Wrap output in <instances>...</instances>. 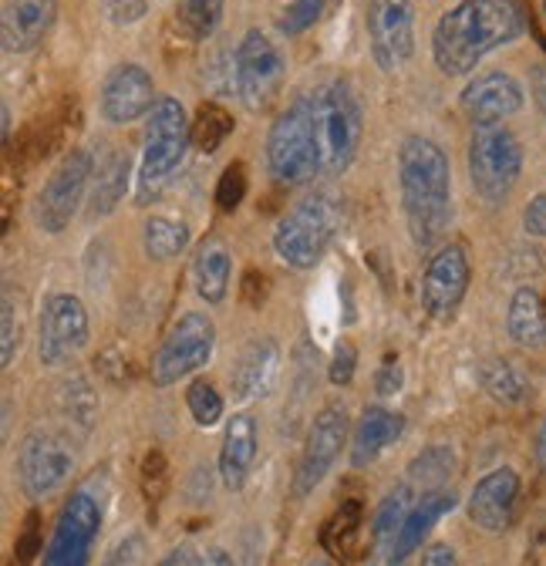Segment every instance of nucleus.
Here are the masks:
<instances>
[{"label": "nucleus", "mask_w": 546, "mask_h": 566, "mask_svg": "<svg viewBox=\"0 0 546 566\" xmlns=\"http://www.w3.org/2000/svg\"><path fill=\"white\" fill-rule=\"evenodd\" d=\"M526 31L519 0H462L432 31V57L442 75H469L486 54L513 44Z\"/></svg>", "instance_id": "nucleus-1"}, {"label": "nucleus", "mask_w": 546, "mask_h": 566, "mask_svg": "<svg viewBox=\"0 0 546 566\" xmlns=\"http://www.w3.org/2000/svg\"><path fill=\"white\" fill-rule=\"evenodd\" d=\"M398 189L408 237L432 250L452 223V166L435 138L408 135L398 149Z\"/></svg>", "instance_id": "nucleus-2"}, {"label": "nucleus", "mask_w": 546, "mask_h": 566, "mask_svg": "<svg viewBox=\"0 0 546 566\" xmlns=\"http://www.w3.org/2000/svg\"><path fill=\"white\" fill-rule=\"evenodd\" d=\"M311 128L321 156V176H340L358 156L365 135V112L355 88L340 78H330L304 92Z\"/></svg>", "instance_id": "nucleus-3"}, {"label": "nucleus", "mask_w": 546, "mask_h": 566, "mask_svg": "<svg viewBox=\"0 0 546 566\" xmlns=\"http://www.w3.org/2000/svg\"><path fill=\"white\" fill-rule=\"evenodd\" d=\"M189 138V118L182 105L169 95L156 98L149 122H146V146H143V166H139V199L159 196L162 186L172 179V172L182 166Z\"/></svg>", "instance_id": "nucleus-4"}, {"label": "nucleus", "mask_w": 546, "mask_h": 566, "mask_svg": "<svg viewBox=\"0 0 546 566\" xmlns=\"http://www.w3.org/2000/svg\"><path fill=\"white\" fill-rule=\"evenodd\" d=\"M523 172V146L506 125H475L469 138V179L483 202L510 199Z\"/></svg>", "instance_id": "nucleus-5"}, {"label": "nucleus", "mask_w": 546, "mask_h": 566, "mask_svg": "<svg viewBox=\"0 0 546 566\" xmlns=\"http://www.w3.org/2000/svg\"><path fill=\"white\" fill-rule=\"evenodd\" d=\"M337 233V199L327 192H314L301 199L273 233V250L294 270H311L327 253Z\"/></svg>", "instance_id": "nucleus-6"}, {"label": "nucleus", "mask_w": 546, "mask_h": 566, "mask_svg": "<svg viewBox=\"0 0 546 566\" xmlns=\"http://www.w3.org/2000/svg\"><path fill=\"white\" fill-rule=\"evenodd\" d=\"M266 169L284 186H304L321 176V156L311 128V112L304 95H297L287 112L270 125L266 135Z\"/></svg>", "instance_id": "nucleus-7"}, {"label": "nucleus", "mask_w": 546, "mask_h": 566, "mask_svg": "<svg viewBox=\"0 0 546 566\" xmlns=\"http://www.w3.org/2000/svg\"><path fill=\"white\" fill-rule=\"evenodd\" d=\"M213 347H217V324L210 321V314H202V311L182 314L166 334V340L159 344V350L153 354V365H149L153 385L169 388L189 378L213 358Z\"/></svg>", "instance_id": "nucleus-8"}, {"label": "nucleus", "mask_w": 546, "mask_h": 566, "mask_svg": "<svg viewBox=\"0 0 546 566\" xmlns=\"http://www.w3.org/2000/svg\"><path fill=\"white\" fill-rule=\"evenodd\" d=\"M92 176H95V156L88 149H72L57 163V169L48 176L34 202V220L44 233L54 237L75 220Z\"/></svg>", "instance_id": "nucleus-9"}, {"label": "nucleus", "mask_w": 546, "mask_h": 566, "mask_svg": "<svg viewBox=\"0 0 546 566\" xmlns=\"http://www.w3.org/2000/svg\"><path fill=\"white\" fill-rule=\"evenodd\" d=\"M287 61L281 48L273 44L263 31H246L233 54V82L237 95L250 112H260L273 102V95L284 85Z\"/></svg>", "instance_id": "nucleus-10"}, {"label": "nucleus", "mask_w": 546, "mask_h": 566, "mask_svg": "<svg viewBox=\"0 0 546 566\" xmlns=\"http://www.w3.org/2000/svg\"><path fill=\"white\" fill-rule=\"evenodd\" d=\"M72 472H75L72 439L54 429H34L24 436L18 449V479L28 500H44V495L61 489Z\"/></svg>", "instance_id": "nucleus-11"}, {"label": "nucleus", "mask_w": 546, "mask_h": 566, "mask_svg": "<svg viewBox=\"0 0 546 566\" xmlns=\"http://www.w3.org/2000/svg\"><path fill=\"white\" fill-rule=\"evenodd\" d=\"M98 533H102L98 500L88 489L72 492V500H67L57 513V523H54V533H51L41 566H88Z\"/></svg>", "instance_id": "nucleus-12"}, {"label": "nucleus", "mask_w": 546, "mask_h": 566, "mask_svg": "<svg viewBox=\"0 0 546 566\" xmlns=\"http://www.w3.org/2000/svg\"><path fill=\"white\" fill-rule=\"evenodd\" d=\"M88 311L75 294H51L41 311L38 358L44 368H61L88 344Z\"/></svg>", "instance_id": "nucleus-13"}, {"label": "nucleus", "mask_w": 546, "mask_h": 566, "mask_svg": "<svg viewBox=\"0 0 546 566\" xmlns=\"http://www.w3.org/2000/svg\"><path fill=\"white\" fill-rule=\"evenodd\" d=\"M345 442H348V408L330 401L314 415L311 429H307V446H304L301 465L294 472V495L297 500H307V495L327 479V472L334 469Z\"/></svg>", "instance_id": "nucleus-14"}, {"label": "nucleus", "mask_w": 546, "mask_h": 566, "mask_svg": "<svg viewBox=\"0 0 546 566\" xmlns=\"http://www.w3.org/2000/svg\"><path fill=\"white\" fill-rule=\"evenodd\" d=\"M368 41L381 71H401L416 54V11L412 0H368Z\"/></svg>", "instance_id": "nucleus-15"}, {"label": "nucleus", "mask_w": 546, "mask_h": 566, "mask_svg": "<svg viewBox=\"0 0 546 566\" xmlns=\"http://www.w3.org/2000/svg\"><path fill=\"white\" fill-rule=\"evenodd\" d=\"M469 291V260L465 250L449 243L435 256H429V266L422 273V311L432 321H452L459 304Z\"/></svg>", "instance_id": "nucleus-16"}, {"label": "nucleus", "mask_w": 546, "mask_h": 566, "mask_svg": "<svg viewBox=\"0 0 546 566\" xmlns=\"http://www.w3.org/2000/svg\"><path fill=\"white\" fill-rule=\"evenodd\" d=\"M156 105V82L143 64H118L102 85V115L112 125H128Z\"/></svg>", "instance_id": "nucleus-17"}, {"label": "nucleus", "mask_w": 546, "mask_h": 566, "mask_svg": "<svg viewBox=\"0 0 546 566\" xmlns=\"http://www.w3.org/2000/svg\"><path fill=\"white\" fill-rule=\"evenodd\" d=\"M519 500V475L510 465H500L486 472L480 482L472 485L469 495V520L483 533H506L513 523V510Z\"/></svg>", "instance_id": "nucleus-18"}, {"label": "nucleus", "mask_w": 546, "mask_h": 566, "mask_svg": "<svg viewBox=\"0 0 546 566\" xmlns=\"http://www.w3.org/2000/svg\"><path fill=\"white\" fill-rule=\"evenodd\" d=\"M519 108H523V88L506 71L475 75L462 92V112L472 118V125H503Z\"/></svg>", "instance_id": "nucleus-19"}, {"label": "nucleus", "mask_w": 546, "mask_h": 566, "mask_svg": "<svg viewBox=\"0 0 546 566\" xmlns=\"http://www.w3.org/2000/svg\"><path fill=\"white\" fill-rule=\"evenodd\" d=\"M281 375V347L273 337H253L233 365V395L240 401H256L273 391V381Z\"/></svg>", "instance_id": "nucleus-20"}, {"label": "nucleus", "mask_w": 546, "mask_h": 566, "mask_svg": "<svg viewBox=\"0 0 546 566\" xmlns=\"http://www.w3.org/2000/svg\"><path fill=\"white\" fill-rule=\"evenodd\" d=\"M54 18H57V0H8L4 21H0L4 51L11 54L34 51L51 34Z\"/></svg>", "instance_id": "nucleus-21"}, {"label": "nucleus", "mask_w": 546, "mask_h": 566, "mask_svg": "<svg viewBox=\"0 0 546 566\" xmlns=\"http://www.w3.org/2000/svg\"><path fill=\"white\" fill-rule=\"evenodd\" d=\"M455 492L452 489H435V492H426L419 503H412V510H408V516H405V523H401V530H398V536H395V543H391V549H388V563L391 566H401L408 556L412 553H419L422 549V539L432 533V526L442 520V516H449L452 510H455Z\"/></svg>", "instance_id": "nucleus-22"}, {"label": "nucleus", "mask_w": 546, "mask_h": 566, "mask_svg": "<svg viewBox=\"0 0 546 566\" xmlns=\"http://www.w3.org/2000/svg\"><path fill=\"white\" fill-rule=\"evenodd\" d=\"M256 452H260V432H256V421L240 411L227 421L223 429V449H220V479L227 489H243L250 472H253V462H256Z\"/></svg>", "instance_id": "nucleus-23"}, {"label": "nucleus", "mask_w": 546, "mask_h": 566, "mask_svg": "<svg viewBox=\"0 0 546 566\" xmlns=\"http://www.w3.org/2000/svg\"><path fill=\"white\" fill-rule=\"evenodd\" d=\"M401 432H405V418L398 411H388L381 405L365 408L358 429H355V439H351V465L355 469L371 465L388 446L398 442Z\"/></svg>", "instance_id": "nucleus-24"}, {"label": "nucleus", "mask_w": 546, "mask_h": 566, "mask_svg": "<svg viewBox=\"0 0 546 566\" xmlns=\"http://www.w3.org/2000/svg\"><path fill=\"white\" fill-rule=\"evenodd\" d=\"M230 250L220 240L202 243L192 263V280H196V294L207 301V304H223L230 294Z\"/></svg>", "instance_id": "nucleus-25"}, {"label": "nucleus", "mask_w": 546, "mask_h": 566, "mask_svg": "<svg viewBox=\"0 0 546 566\" xmlns=\"http://www.w3.org/2000/svg\"><path fill=\"white\" fill-rule=\"evenodd\" d=\"M128 189V156L125 153H108L95 176H92V199H88V220H105L118 209Z\"/></svg>", "instance_id": "nucleus-26"}, {"label": "nucleus", "mask_w": 546, "mask_h": 566, "mask_svg": "<svg viewBox=\"0 0 546 566\" xmlns=\"http://www.w3.org/2000/svg\"><path fill=\"white\" fill-rule=\"evenodd\" d=\"M506 331L513 337V344L519 347H543L546 344V304L533 287H519L510 301L506 311Z\"/></svg>", "instance_id": "nucleus-27"}, {"label": "nucleus", "mask_w": 546, "mask_h": 566, "mask_svg": "<svg viewBox=\"0 0 546 566\" xmlns=\"http://www.w3.org/2000/svg\"><path fill=\"white\" fill-rule=\"evenodd\" d=\"M57 405L64 421L85 439L95 429V418H98V395L92 391V385L82 375H72L57 385Z\"/></svg>", "instance_id": "nucleus-28"}, {"label": "nucleus", "mask_w": 546, "mask_h": 566, "mask_svg": "<svg viewBox=\"0 0 546 566\" xmlns=\"http://www.w3.org/2000/svg\"><path fill=\"white\" fill-rule=\"evenodd\" d=\"M480 381H483L486 395H490L493 401H500V405L516 408V405H523V401L529 398V378H526L513 361H506V358L486 361L483 371H480Z\"/></svg>", "instance_id": "nucleus-29"}, {"label": "nucleus", "mask_w": 546, "mask_h": 566, "mask_svg": "<svg viewBox=\"0 0 546 566\" xmlns=\"http://www.w3.org/2000/svg\"><path fill=\"white\" fill-rule=\"evenodd\" d=\"M230 132H233V115L217 102H202L189 122V138L202 156H213L230 138Z\"/></svg>", "instance_id": "nucleus-30"}, {"label": "nucleus", "mask_w": 546, "mask_h": 566, "mask_svg": "<svg viewBox=\"0 0 546 566\" xmlns=\"http://www.w3.org/2000/svg\"><path fill=\"white\" fill-rule=\"evenodd\" d=\"M455 475V452L449 446H429L412 462H408V482L422 492L445 489V482Z\"/></svg>", "instance_id": "nucleus-31"}, {"label": "nucleus", "mask_w": 546, "mask_h": 566, "mask_svg": "<svg viewBox=\"0 0 546 566\" xmlns=\"http://www.w3.org/2000/svg\"><path fill=\"white\" fill-rule=\"evenodd\" d=\"M143 247L149 260H172L189 247V227L182 220H169V217H153L143 230Z\"/></svg>", "instance_id": "nucleus-32"}, {"label": "nucleus", "mask_w": 546, "mask_h": 566, "mask_svg": "<svg viewBox=\"0 0 546 566\" xmlns=\"http://www.w3.org/2000/svg\"><path fill=\"white\" fill-rule=\"evenodd\" d=\"M223 4L227 0H179L176 21L189 41H207L223 21Z\"/></svg>", "instance_id": "nucleus-33"}, {"label": "nucleus", "mask_w": 546, "mask_h": 566, "mask_svg": "<svg viewBox=\"0 0 546 566\" xmlns=\"http://www.w3.org/2000/svg\"><path fill=\"white\" fill-rule=\"evenodd\" d=\"M408 510H412V489H408V485L395 489V492L388 495V500L378 506V516H375V539H378L381 546L391 549V543H395V536H398V530H401Z\"/></svg>", "instance_id": "nucleus-34"}, {"label": "nucleus", "mask_w": 546, "mask_h": 566, "mask_svg": "<svg viewBox=\"0 0 546 566\" xmlns=\"http://www.w3.org/2000/svg\"><path fill=\"white\" fill-rule=\"evenodd\" d=\"M186 408L192 415V421L199 429H213V424L223 418V398L210 381H192L186 391Z\"/></svg>", "instance_id": "nucleus-35"}, {"label": "nucleus", "mask_w": 546, "mask_h": 566, "mask_svg": "<svg viewBox=\"0 0 546 566\" xmlns=\"http://www.w3.org/2000/svg\"><path fill=\"white\" fill-rule=\"evenodd\" d=\"M21 347V317L14 307L11 291H4V307H0V368H11Z\"/></svg>", "instance_id": "nucleus-36"}, {"label": "nucleus", "mask_w": 546, "mask_h": 566, "mask_svg": "<svg viewBox=\"0 0 546 566\" xmlns=\"http://www.w3.org/2000/svg\"><path fill=\"white\" fill-rule=\"evenodd\" d=\"M139 485H143V495L149 506H159L162 495H166V485H169V465H166V455L159 449H153L146 459H143V472H139Z\"/></svg>", "instance_id": "nucleus-37"}, {"label": "nucleus", "mask_w": 546, "mask_h": 566, "mask_svg": "<svg viewBox=\"0 0 546 566\" xmlns=\"http://www.w3.org/2000/svg\"><path fill=\"white\" fill-rule=\"evenodd\" d=\"M358 526H361V503L358 500H348V503H340L330 530H327V543L334 539V546L345 553L351 546V539L358 536Z\"/></svg>", "instance_id": "nucleus-38"}, {"label": "nucleus", "mask_w": 546, "mask_h": 566, "mask_svg": "<svg viewBox=\"0 0 546 566\" xmlns=\"http://www.w3.org/2000/svg\"><path fill=\"white\" fill-rule=\"evenodd\" d=\"M246 196V166L243 163H230L217 182V206L223 212H233Z\"/></svg>", "instance_id": "nucleus-39"}, {"label": "nucleus", "mask_w": 546, "mask_h": 566, "mask_svg": "<svg viewBox=\"0 0 546 566\" xmlns=\"http://www.w3.org/2000/svg\"><path fill=\"white\" fill-rule=\"evenodd\" d=\"M324 14V0H294V4L281 14L277 28L284 34H304L307 28H314V21Z\"/></svg>", "instance_id": "nucleus-40"}, {"label": "nucleus", "mask_w": 546, "mask_h": 566, "mask_svg": "<svg viewBox=\"0 0 546 566\" xmlns=\"http://www.w3.org/2000/svg\"><path fill=\"white\" fill-rule=\"evenodd\" d=\"M355 368H358V350H355V344H351V340H337V347H334V358H330V368H327V378H330V385H334V388H345V385H351V378H355Z\"/></svg>", "instance_id": "nucleus-41"}, {"label": "nucleus", "mask_w": 546, "mask_h": 566, "mask_svg": "<svg viewBox=\"0 0 546 566\" xmlns=\"http://www.w3.org/2000/svg\"><path fill=\"white\" fill-rule=\"evenodd\" d=\"M38 553H41V516L38 513H28L24 530H21L18 543H14V559L21 566H31Z\"/></svg>", "instance_id": "nucleus-42"}, {"label": "nucleus", "mask_w": 546, "mask_h": 566, "mask_svg": "<svg viewBox=\"0 0 546 566\" xmlns=\"http://www.w3.org/2000/svg\"><path fill=\"white\" fill-rule=\"evenodd\" d=\"M143 553H146V543L143 536H125L105 559V566H143Z\"/></svg>", "instance_id": "nucleus-43"}, {"label": "nucleus", "mask_w": 546, "mask_h": 566, "mask_svg": "<svg viewBox=\"0 0 546 566\" xmlns=\"http://www.w3.org/2000/svg\"><path fill=\"white\" fill-rule=\"evenodd\" d=\"M146 8H149L146 0H105V14L115 24H135V21H143Z\"/></svg>", "instance_id": "nucleus-44"}, {"label": "nucleus", "mask_w": 546, "mask_h": 566, "mask_svg": "<svg viewBox=\"0 0 546 566\" xmlns=\"http://www.w3.org/2000/svg\"><path fill=\"white\" fill-rule=\"evenodd\" d=\"M240 297H243V304L246 307H260L263 301H266V276L260 273V270H246L243 273V280H240Z\"/></svg>", "instance_id": "nucleus-45"}, {"label": "nucleus", "mask_w": 546, "mask_h": 566, "mask_svg": "<svg viewBox=\"0 0 546 566\" xmlns=\"http://www.w3.org/2000/svg\"><path fill=\"white\" fill-rule=\"evenodd\" d=\"M523 230L529 237H546V196H533L526 212H523Z\"/></svg>", "instance_id": "nucleus-46"}, {"label": "nucleus", "mask_w": 546, "mask_h": 566, "mask_svg": "<svg viewBox=\"0 0 546 566\" xmlns=\"http://www.w3.org/2000/svg\"><path fill=\"white\" fill-rule=\"evenodd\" d=\"M401 385H405L401 365H398V361H385L381 371H378V378H375V391H378L381 398H388V395H398Z\"/></svg>", "instance_id": "nucleus-47"}, {"label": "nucleus", "mask_w": 546, "mask_h": 566, "mask_svg": "<svg viewBox=\"0 0 546 566\" xmlns=\"http://www.w3.org/2000/svg\"><path fill=\"white\" fill-rule=\"evenodd\" d=\"M422 566H459V556L449 543H432L422 553Z\"/></svg>", "instance_id": "nucleus-48"}, {"label": "nucleus", "mask_w": 546, "mask_h": 566, "mask_svg": "<svg viewBox=\"0 0 546 566\" xmlns=\"http://www.w3.org/2000/svg\"><path fill=\"white\" fill-rule=\"evenodd\" d=\"M156 566H202V556H199L189 543H182V546L169 549Z\"/></svg>", "instance_id": "nucleus-49"}, {"label": "nucleus", "mask_w": 546, "mask_h": 566, "mask_svg": "<svg viewBox=\"0 0 546 566\" xmlns=\"http://www.w3.org/2000/svg\"><path fill=\"white\" fill-rule=\"evenodd\" d=\"M529 85H533V98H536V108L546 122V67H533L529 75Z\"/></svg>", "instance_id": "nucleus-50"}, {"label": "nucleus", "mask_w": 546, "mask_h": 566, "mask_svg": "<svg viewBox=\"0 0 546 566\" xmlns=\"http://www.w3.org/2000/svg\"><path fill=\"white\" fill-rule=\"evenodd\" d=\"M202 566H233V556L220 546L207 549V556H202Z\"/></svg>", "instance_id": "nucleus-51"}, {"label": "nucleus", "mask_w": 546, "mask_h": 566, "mask_svg": "<svg viewBox=\"0 0 546 566\" xmlns=\"http://www.w3.org/2000/svg\"><path fill=\"white\" fill-rule=\"evenodd\" d=\"M536 465H539V472L546 475V418H543L539 432H536Z\"/></svg>", "instance_id": "nucleus-52"}, {"label": "nucleus", "mask_w": 546, "mask_h": 566, "mask_svg": "<svg viewBox=\"0 0 546 566\" xmlns=\"http://www.w3.org/2000/svg\"><path fill=\"white\" fill-rule=\"evenodd\" d=\"M4 142H11V108H4Z\"/></svg>", "instance_id": "nucleus-53"}, {"label": "nucleus", "mask_w": 546, "mask_h": 566, "mask_svg": "<svg viewBox=\"0 0 546 566\" xmlns=\"http://www.w3.org/2000/svg\"><path fill=\"white\" fill-rule=\"evenodd\" d=\"M307 566H330V563L324 556H314V559H307Z\"/></svg>", "instance_id": "nucleus-54"}, {"label": "nucleus", "mask_w": 546, "mask_h": 566, "mask_svg": "<svg viewBox=\"0 0 546 566\" xmlns=\"http://www.w3.org/2000/svg\"><path fill=\"white\" fill-rule=\"evenodd\" d=\"M543 21H546V0H543Z\"/></svg>", "instance_id": "nucleus-55"}, {"label": "nucleus", "mask_w": 546, "mask_h": 566, "mask_svg": "<svg viewBox=\"0 0 546 566\" xmlns=\"http://www.w3.org/2000/svg\"><path fill=\"white\" fill-rule=\"evenodd\" d=\"M543 304H546V301H543Z\"/></svg>", "instance_id": "nucleus-56"}]
</instances>
